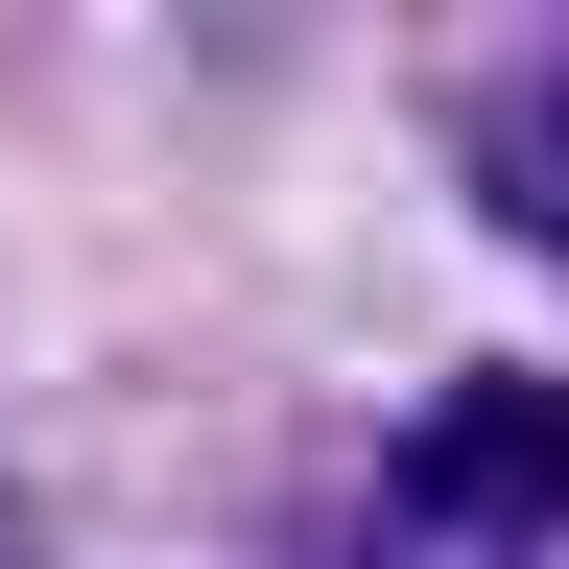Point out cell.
<instances>
[{
    "label": "cell",
    "instance_id": "obj_2",
    "mask_svg": "<svg viewBox=\"0 0 569 569\" xmlns=\"http://www.w3.org/2000/svg\"><path fill=\"white\" fill-rule=\"evenodd\" d=\"M475 190L522 213V238H569V71H546V96H498V119H475Z\"/></svg>",
    "mask_w": 569,
    "mask_h": 569
},
{
    "label": "cell",
    "instance_id": "obj_1",
    "mask_svg": "<svg viewBox=\"0 0 569 569\" xmlns=\"http://www.w3.org/2000/svg\"><path fill=\"white\" fill-rule=\"evenodd\" d=\"M403 498L427 522H569V403L546 380H451L403 427Z\"/></svg>",
    "mask_w": 569,
    "mask_h": 569
}]
</instances>
